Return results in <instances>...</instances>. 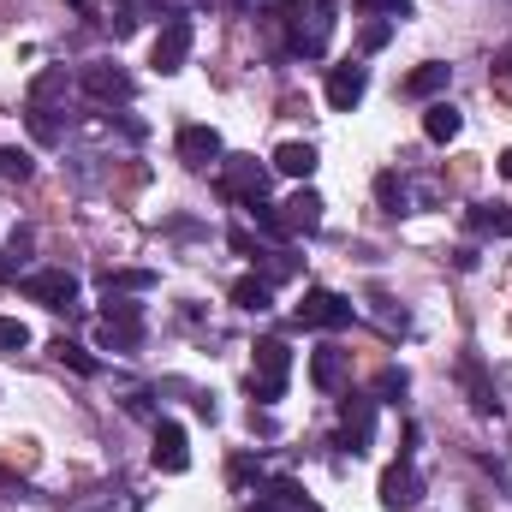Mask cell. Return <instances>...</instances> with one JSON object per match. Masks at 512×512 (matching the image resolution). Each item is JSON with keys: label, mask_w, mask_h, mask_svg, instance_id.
Listing matches in <instances>:
<instances>
[{"label": "cell", "mask_w": 512, "mask_h": 512, "mask_svg": "<svg viewBox=\"0 0 512 512\" xmlns=\"http://www.w3.org/2000/svg\"><path fill=\"white\" fill-rule=\"evenodd\" d=\"M173 149H179V161H185L191 173L221 167V155H227V149H221V131H215V126H179V143H173Z\"/></svg>", "instance_id": "obj_12"}, {"label": "cell", "mask_w": 512, "mask_h": 512, "mask_svg": "<svg viewBox=\"0 0 512 512\" xmlns=\"http://www.w3.org/2000/svg\"><path fill=\"white\" fill-rule=\"evenodd\" d=\"M268 161H256V155H221V197H233V203H262L268 197Z\"/></svg>", "instance_id": "obj_3"}, {"label": "cell", "mask_w": 512, "mask_h": 512, "mask_svg": "<svg viewBox=\"0 0 512 512\" xmlns=\"http://www.w3.org/2000/svg\"><path fill=\"white\" fill-rule=\"evenodd\" d=\"M447 78H453V66H441V60H423L417 72H405L399 96H411V102H429V96H441V90H447Z\"/></svg>", "instance_id": "obj_15"}, {"label": "cell", "mask_w": 512, "mask_h": 512, "mask_svg": "<svg viewBox=\"0 0 512 512\" xmlns=\"http://www.w3.org/2000/svg\"><path fill=\"white\" fill-rule=\"evenodd\" d=\"M149 459H155V471H167V477H179V471L191 465V447H185V429H179V423H155V447H149Z\"/></svg>", "instance_id": "obj_13"}, {"label": "cell", "mask_w": 512, "mask_h": 512, "mask_svg": "<svg viewBox=\"0 0 512 512\" xmlns=\"http://www.w3.org/2000/svg\"><path fill=\"white\" fill-rule=\"evenodd\" d=\"M376 203H382L387 215H405V209H411V197H405L399 173H376Z\"/></svg>", "instance_id": "obj_25"}, {"label": "cell", "mask_w": 512, "mask_h": 512, "mask_svg": "<svg viewBox=\"0 0 512 512\" xmlns=\"http://www.w3.org/2000/svg\"><path fill=\"white\" fill-rule=\"evenodd\" d=\"M334 0H286L274 24H286V48L298 60H322L328 54V36H334Z\"/></svg>", "instance_id": "obj_1"}, {"label": "cell", "mask_w": 512, "mask_h": 512, "mask_svg": "<svg viewBox=\"0 0 512 512\" xmlns=\"http://www.w3.org/2000/svg\"><path fill=\"white\" fill-rule=\"evenodd\" d=\"M495 78H512V48H501V60H495Z\"/></svg>", "instance_id": "obj_36"}, {"label": "cell", "mask_w": 512, "mask_h": 512, "mask_svg": "<svg viewBox=\"0 0 512 512\" xmlns=\"http://www.w3.org/2000/svg\"><path fill=\"white\" fill-rule=\"evenodd\" d=\"M24 298H36V304H48V310H66V304L78 298V274H66V268H36V274H24Z\"/></svg>", "instance_id": "obj_11"}, {"label": "cell", "mask_w": 512, "mask_h": 512, "mask_svg": "<svg viewBox=\"0 0 512 512\" xmlns=\"http://www.w3.org/2000/svg\"><path fill=\"white\" fill-rule=\"evenodd\" d=\"M405 370H382V376H376V393H382V399H399V393H405Z\"/></svg>", "instance_id": "obj_32"}, {"label": "cell", "mask_w": 512, "mask_h": 512, "mask_svg": "<svg viewBox=\"0 0 512 512\" xmlns=\"http://www.w3.org/2000/svg\"><path fill=\"white\" fill-rule=\"evenodd\" d=\"M387 42H393V24H387V18L364 24V54H376V48H387Z\"/></svg>", "instance_id": "obj_31"}, {"label": "cell", "mask_w": 512, "mask_h": 512, "mask_svg": "<svg viewBox=\"0 0 512 512\" xmlns=\"http://www.w3.org/2000/svg\"><path fill=\"white\" fill-rule=\"evenodd\" d=\"M322 209H328V203H322V197H316L310 185H298V191H292V197L280 203V215H286L292 239H298V233H316V227H322Z\"/></svg>", "instance_id": "obj_14"}, {"label": "cell", "mask_w": 512, "mask_h": 512, "mask_svg": "<svg viewBox=\"0 0 512 512\" xmlns=\"http://www.w3.org/2000/svg\"><path fill=\"white\" fill-rule=\"evenodd\" d=\"M78 84H84V96H96V102H131V90H137V78H131L126 66H114V60H90V66L78 72Z\"/></svg>", "instance_id": "obj_7"}, {"label": "cell", "mask_w": 512, "mask_h": 512, "mask_svg": "<svg viewBox=\"0 0 512 512\" xmlns=\"http://www.w3.org/2000/svg\"><path fill=\"white\" fill-rule=\"evenodd\" d=\"M48 352H54V358H60L66 370H78V376H96V370H102V364H96V358H90V352H84L78 340H66V334H60V340H54Z\"/></svg>", "instance_id": "obj_23"}, {"label": "cell", "mask_w": 512, "mask_h": 512, "mask_svg": "<svg viewBox=\"0 0 512 512\" xmlns=\"http://www.w3.org/2000/svg\"><path fill=\"white\" fill-rule=\"evenodd\" d=\"M262 501H274L280 512L304 507V483H298V477H268V495H262Z\"/></svg>", "instance_id": "obj_26"}, {"label": "cell", "mask_w": 512, "mask_h": 512, "mask_svg": "<svg viewBox=\"0 0 512 512\" xmlns=\"http://www.w3.org/2000/svg\"><path fill=\"white\" fill-rule=\"evenodd\" d=\"M30 346V328L18 316H0V352H24Z\"/></svg>", "instance_id": "obj_29"}, {"label": "cell", "mask_w": 512, "mask_h": 512, "mask_svg": "<svg viewBox=\"0 0 512 512\" xmlns=\"http://www.w3.org/2000/svg\"><path fill=\"white\" fill-rule=\"evenodd\" d=\"M459 131H465V114L453 102H429V114H423V137L429 143H453Z\"/></svg>", "instance_id": "obj_19"}, {"label": "cell", "mask_w": 512, "mask_h": 512, "mask_svg": "<svg viewBox=\"0 0 512 512\" xmlns=\"http://www.w3.org/2000/svg\"><path fill=\"white\" fill-rule=\"evenodd\" d=\"M364 90H370V66H358V60L328 66V108H334V114H352V108L364 102Z\"/></svg>", "instance_id": "obj_9"}, {"label": "cell", "mask_w": 512, "mask_h": 512, "mask_svg": "<svg viewBox=\"0 0 512 512\" xmlns=\"http://www.w3.org/2000/svg\"><path fill=\"white\" fill-rule=\"evenodd\" d=\"M96 340H102L108 352H137V346H143V304H131V298H120V292H108V310H102Z\"/></svg>", "instance_id": "obj_2"}, {"label": "cell", "mask_w": 512, "mask_h": 512, "mask_svg": "<svg viewBox=\"0 0 512 512\" xmlns=\"http://www.w3.org/2000/svg\"><path fill=\"white\" fill-rule=\"evenodd\" d=\"M245 512H280V507H274V501H256V507H245Z\"/></svg>", "instance_id": "obj_39"}, {"label": "cell", "mask_w": 512, "mask_h": 512, "mask_svg": "<svg viewBox=\"0 0 512 512\" xmlns=\"http://www.w3.org/2000/svg\"><path fill=\"white\" fill-rule=\"evenodd\" d=\"M358 6H370V12H393V18L411 12V0H358Z\"/></svg>", "instance_id": "obj_35"}, {"label": "cell", "mask_w": 512, "mask_h": 512, "mask_svg": "<svg viewBox=\"0 0 512 512\" xmlns=\"http://www.w3.org/2000/svg\"><path fill=\"white\" fill-rule=\"evenodd\" d=\"M459 382L471 387V405H477V411H501V399H495V387H489V376H483V358H477V352L459 358Z\"/></svg>", "instance_id": "obj_18"}, {"label": "cell", "mask_w": 512, "mask_h": 512, "mask_svg": "<svg viewBox=\"0 0 512 512\" xmlns=\"http://www.w3.org/2000/svg\"><path fill=\"white\" fill-rule=\"evenodd\" d=\"M310 382L322 387V393H334V387L346 382V352L340 346H316L310 352Z\"/></svg>", "instance_id": "obj_17"}, {"label": "cell", "mask_w": 512, "mask_h": 512, "mask_svg": "<svg viewBox=\"0 0 512 512\" xmlns=\"http://www.w3.org/2000/svg\"><path fill=\"white\" fill-rule=\"evenodd\" d=\"M233 304L251 310V316H262V310L274 304V286H268L262 274H239V280H233Z\"/></svg>", "instance_id": "obj_20"}, {"label": "cell", "mask_w": 512, "mask_h": 512, "mask_svg": "<svg viewBox=\"0 0 512 512\" xmlns=\"http://www.w3.org/2000/svg\"><path fill=\"white\" fill-rule=\"evenodd\" d=\"M191 60V18H167L161 24V36H155V54H149V66L167 78V72H179Z\"/></svg>", "instance_id": "obj_10"}, {"label": "cell", "mask_w": 512, "mask_h": 512, "mask_svg": "<svg viewBox=\"0 0 512 512\" xmlns=\"http://www.w3.org/2000/svg\"><path fill=\"white\" fill-rule=\"evenodd\" d=\"M376 441V399L370 393H346L340 399V447H352V459Z\"/></svg>", "instance_id": "obj_6"}, {"label": "cell", "mask_w": 512, "mask_h": 512, "mask_svg": "<svg viewBox=\"0 0 512 512\" xmlns=\"http://www.w3.org/2000/svg\"><path fill=\"white\" fill-rule=\"evenodd\" d=\"M18 268H12V251H0V280H12Z\"/></svg>", "instance_id": "obj_37"}, {"label": "cell", "mask_w": 512, "mask_h": 512, "mask_svg": "<svg viewBox=\"0 0 512 512\" xmlns=\"http://www.w3.org/2000/svg\"><path fill=\"white\" fill-rule=\"evenodd\" d=\"M352 298H340V292H328V286H310L304 292V304L292 310V322L298 328H352Z\"/></svg>", "instance_id": "obj_5"}, {"label": "cell", "mask_w": 512, "mask_h": 512, "mask_svg": "<svg viewBox=\"0 0 512 512\" xmlns=\"http://www.w3.org/2000/svg\"><path fill=\"white\" fill-rule=\"evenodd\" d=\"M66 90V72H42L36 84H30V102H48V96H60Z\"/></svg>", "instance_id": "obj_30"}, {"label": "cell", "mask_w": 512, "mask_h": 512, "mask_svg": "<svg viewBox=\"0 0 512 512\" xmlns=\"http://www.w3.org/2000/svg\"><path fill=\"white\" fill-rule=\"evenodd\" d=\"M149 286H155L149 268H114V274H102V292H149Z\"/></svg>", "instance_id": "obj_24"}, {"label": "cell", "mask_w": 512, "mask_h": 512, "mask_svg": "<svg viewBox=\"0 0 512 512\" xmlns=\"http://www.w3.org/2000/svg\"><path fill=\"white\" fill-rule=\"evenodd\" d=\"M30 173H36V161H30L24 149H0V179H18V185H24Z\"/></svg>", "instance_id": "obj_28"}, {"label": "cell", "mask_w": 512, "mask_h": 512, "mask_svg": "<svg viewBox=\"0 0 512 512\" xmlns=\"http://www.w3.org/2000/svg\"><path fill=\"white\" fill-rule=\"evenodd\" d=\"M471 233H483V239H507L512 233V209H495V203L471 209Z\"/></svg>", "instance_id": "obj_22"}, {"label": "cell", "mask_w": 512, "mask_h": 512, "mask_svg": "<svg viewBox=\"0 0 512 512\" xmlns=\"http://www.w3.org/2000/svg\"><path fill=\"white\" fill-rule=\"evenodd\" d=\"M227 245H233V251H239V256H251V262H256V256H262V251H256V239H251V233H245V227H233V233H227Z\"/></svg>", "instance_id": "obj_34"}, {"label": "cell", "mask_w": 512, "mask_h": 512, "mask_svg": "<svg viewBox=\"0 0 512 512\" xmlns=\"http://www.w3.org/2000/svg\"><path fill=\"white\" fill-rule=\"evenodd\" d=\"M501 179H512V149H501Z\"/></svg>", "instance_id": "obj_38"}, {"label": "cell", "mask_w": 512, "mask_h": 512, "mask_svg": "<svg viewBox=\"0 0 512 512\" xmlns=\"http://www.w3.org/2000/svg\"><path fill=\"white\" fill-rule=\"evenodd\" d=\"M268 167H274V173H286V179H310V173L322 167V155H316V143H280Z\"/></svg>", "instance_id": "obj_16"}, {"label": "cell", "mask_w": 512, "mask_h": 512, "mask_svg": "<svg viewBox=\"0 0 512 512\" xmlns=\"http://www.w3.org/2000/svg\"><path fill=\"white\" fill-rule=\"evenodd\" d=\"M245 215L256 221V233H268L274 245H286V239H292V227H286V215H280V209H274L268 197H262V203H245Z\"/></svg>", "instance_id": "obj_21"}, {"label": "cell", "mask_w": 512, "mask_h": 512, "mask_svg": "<svg viewBox=\"0 0 512 512\" xmlns=\"http://www.w3.org/2000/svg\"><path fill=\"white\" fill-rule=\"evenodd\" d=\"M376 501L387 512H411L423 501V483H417V471H411V459H393L382 471V483H376Z\"/></svg>", "instance_id": "obj_8"}, {"label": "cell", "mask_w": 512, "mask_h": 512, "mask_svg": "<svg viewBox=\"0 0 512 512\" xmlns=\"http://www.w3.org/2000/svg\"><path fill=\"white\" fill-rule=\"evenodd\" d=\"M137 18H143V6H120L108 24H114V36H131V30H137Z\"/></svg>", "instance_id": "obj_33"}, {"label": "cell", "mask_w": 512, "mask_h": 512, "mask_svg": "<svg viewBox=\"0 0 512 512\" xmlns=\"http://www.w3.org/2000/svg\"><path fill=\"white\" fill-rule=\"evenodd\" d=\"M286 376H292V346L286 340H256V364H251V393L268 405L286 393Z\"/></svg>", "instance_id": "obj_4"}, {"label": "cell", "mask_w": 512, "mask_h": 512, "mask_svg": "<svg viewBox=\"0 0 512 512\" xmlns=\"http://www.w3.org/2000/svg\"><path fill=\"white\" fill-rule=\"evenodd\" d=\"M24 120H30V137H36V143H60V120H54V108L30 102V114H24Z\"/></svg>", "instance_id": "obj_27"}]
</instances>
